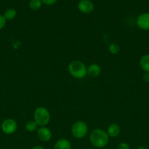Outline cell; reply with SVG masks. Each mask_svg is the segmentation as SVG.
I'll return each mask as SVG.
<instances>
[{
  "instance_id": "8fae6325",
  "label": "cell",
  "mask_w": 149,
  "mask_h": 149,
  "mask_svg": "<svg viewBox=\"0 0 149 149\" xmlns=\"http://www.w3.org/2000/svg\"><path fill=\"white\" fill-rule=\"evenodd\" d=\"M54 149H71L72 146L70 141L66 138L58 140L54 144Z\"/></svg>"
},
{
  "instance_id": "ac0fdd59",
  "label": "cell",
  "mask_w": 149,
  "mask_h": 149,
  "mask_svg": "<svg viewBox=\"0 0 149 149\" xmlns=\"http://www.w3.org/2000/svg\"><path fill=\"white\" fill-rule=\"evenodd\" d=\"M117 149H130V147L127 143H121L118 144Z\"/></svg>"
},
{
  "instance_id": "7a4b0ae2",
  "label": "cell",
  "mask_w": 149,
  "mask_h": 149,
  "mask_svg": "<svg viewBox=\"0 0 149 149\" xmlns=\"http://www.w3.org/2000/svg\"><path fill=\"white\" fill-rule=\"evenodd\" d=\"M68 71L70 75L77 79H81L87 76V67L80 61H73L69 64Z\"/></svg>"
},
{
  "instance_id": "277c9868",
  "label": "cell",
  "mask_w": 149,
  "mask_h": 149,
  "mask_svg": "<svg viewBox=\"0 0 149 149\" xmlns=\"http://www.w3.org/2000/svg\"><path fill=\"white\" fill-rule=\"evenodd\" d=\"M89 132L87 124L81 120L74 122L71 127V133L74 138L77 139H82L85 138Z\"/></svg>"
},
{
  "instance_id": "30bf717a",
  "label": "cell",
  "mask_w": 149,
  "mask_h": 149,
  "mask_svg": "<svg viewBox=\"0 0 149 149\" xmlns=\"http://www.w3.org/2000/svg\"><path fill=\"white\" fill-rule=\"evenodd\" d=\"M121 127L118 124H111L108 126L107 130V133H108L109 138H116L121 134Z\"/></svg>"
},
{
  "instance_id": "d6986e66",
  "label": "cell",
  "mask_w": 149,
  "mask_h": 149,
  "mask_svg": "<svg viewBox=\"0 0 149 149\" xmlns=\"http://www.w3.org/2000/svg\"><path fill=\"white\" fill-rule=\"evenodd\" d=\"M42 3L47 4V5H52L56 2L57 0H41Z\"/></svg>"
},
{
  "instance_id": "e0dca14e",
  "label": "cell",
  "mask_w": 149,
  "mask_h": 149,
  "mask_svg": "<svg viewBox=\"0 0 149 149\" xmlns=\"http://www.w3.org/2000/svg\"><path fill=\"white\" fill-rule=\"evenodd\" d=\"M6 21H7V20L5 19L4 16L0 14V30H1L5 26Z\"/></svg>"
},
{
  "instance_id": "2e32d148",
  "label": "cell",
  "mask_w": 149,
  "mask_h": 149,
  "mask_svg": "<svg viewBox=\"0 0 149 149\" xmlns=\"http://www.w3.org/2000/svg\"><path fill=\"white\" fill-rule=\"evenodd\" d=\"M120 49H121L120 46L116 43L110 44L108 47V50H109L110 53L112 54V55H117L119 53Z\"/></svg>"
},
{
  "instance_id": "5bb4252c",
  "label": "cell",
  "mask_w": 149,
  "mask_h": 149,
  "mask_svg": "<svg viewBox=\"0 0 149 149\" xmlns=\"http://www.w3.org/2000/svg\"><path fill=\"white\" fill-rule=\"evenodd\" d=\"M17 15V12L15 9L13 8H9L7 10H6V11L4 12V16L5 17V19L7 20H12L15 18Z\"/></svg>"
},
{
  "instance_id": "7c38bea8",
  "label": "cell",
  "mask_w": 149,
  "mask_h": 149,
  "mask_svg": "<svg viewBox=\"0 0 149 149\" xmlns=\"http://www.w3.org/2000/svg\"><path fill=\"white\" fill-rule=\"evenodd\" d=\"M140 67L144 72H149V54L143 55L140 58Z\"/></svg>"
},
{
  "instance_id": "9a60e30c",
  "label": "cell",
  "mask_w": 149,
  "mask_h": 149,
  "mask_svg": "<svg viewBox=\"0 0 149 149\" xmlns=\"http://www.w3.org/2000/svg\"><path fill=\"white\" fill-rule=\"evenodd\" d=\"M42 4L41 0H31L29 1V7L33 10H38L42 7Z\"/></svg>"
},
{
  "instance_id": "9c48e42d",
  "label": "cell",
  "mask_w": 149,
  "mask_h": 149,
  "mask_svg": "<svg viewBox=\"0 0 149 149\" xmlns=\"http://www.w3.org/2000/svg\"><path fill=\"white\" fill-rule=\"evenodd\" d=\"M101 67L96 63H92L87 67V76L91 78L98 77L101 74Z\"/></svg>"
},
{
  "instance_id": "4fadbf2b",
  "label": "cell",
  "mask_w": 149,
  "mask_h": 149,
  "mask_svg": "<svg viewBox=\"0 0 149 149\" xmlns=\"http://www.w3.org/2000/svg\"><path fill=\"white\" fill-rule=\"evenodd\" d=\"M38 127L39 126L34 120H29L25 125V129L27 132H33L37 130L38 128H39Z\"/></svg>"
},
{
  "instance_id": "7402d4cb",
  "label": "cell",
  "mask_w": 149,
  "mask_h": 149,
  "mask_svg": "<svg viewBox=\"0 0 149 149\" xmlns=\"http://www.w3.org/2000/svg\"><path fill=\"white\" fill-rule=\"evenodd\" d=\"M137 149H146V148L143 146H140V147H138Z\"/></svg>"
},
{
  "instance_id": "44dd1931",
  "label": "cell",
  "mask_w": 149,
  "mask_h": 149,
  "mask_svg": "<svg viewBox=\"0 0 149 149\" xmlns=\"http://www.w3.org/2000/svg\"><path fill=\"white\" fill-rule=\"evenodd\" d=\"M32 149H45V148H44L43 146H42L37 145V146H34Z\"/></svg>"
},
{
  "instance_id": "6da1fadb",
  "label": "cell",
  "mask_w": 149,
  "mask_h": 149,
  "mask_svg": "<svg viewBox=\"0 0 149 149\" xmlns=\"http://www.w3.org/2000/svg\"><path fill=\"white\" fill-rule=\"evenodd\" d=\"M109 136L106 131L102 129H95L89 135L91 144L95 148H102L106 146L109 142Z\"/></svg>"
},
{
  "instance_id": "52a82bcc",
  "label": "cell",
  "mask_w": 149,
  "mask_h": 149,
  "mask_svg": "<svg viewBox=\"0 0 149 149\" xmlns=\"http://www.w3.org/2000/svg\"><path fill=\"white\" fill-rule=\"evenodd\" d=\"M77 8L80 13L83 14H89L93 12L94 5L90 0H80L77 4Z\"/></svg>"
},
{
  "instance_id": "ba28073f",
  "label": "cell",
  "mask_w": 149,
  "mask_h": 149,
  "mask_svg": "<svg viewBox=\"0 0 149 149\" xmlns=\"http://www.w3.org/2000/svg\"><path fill=\"white\" fill-rule=\"evenodd\" d=\"M37 135L39 141L42 142H48L52 138V132L46 127H39L37 130Z\"/></svg>"
},
{
  "instance_id": "8992f818",
  "label": "cell",
  "mask_w": 149,
  "mask_h": 149,
  "mask_svg": "<svg viewBox=\"0 0 149 149\" xmlns=\"http://www.w3.org/2000/svg\"><path fill=\"white\" fill-rule=\"evenodd\" d=\"M137 27L143 31H149V13L140 14L136 20Z\"/></svg>"
},
{
  "instance_id": "3957f363",
  "label": "cell",
  "mask_w": 149,
  "mask_h": 149,
  "mask_svg": "<svg viewBox=\"0 0 149 149\" xmlns=\"http://www.w3.org/2000/svg\"><path fill=\"white\" fill-rule=\"evenodd\" d=\"M34 120L39 127H46L51 121V113L48 109L43 106L37 108L34 112Z\"/></svg>"
},
{
  "instance_id": "ffe728a7",
  "label": "cell",
  "mask_w": 149,
  "mask_h": 149,
  "mask_svg": "<svg viewBox=\"0 0 149 149\" xmlns=\"http://www.w3.org/2000/svg\"><path fill=\"white\" fill-rule=\"evenodd\" d=\"M143 80L145 82L149 83V72H144L143 75Z\"/></svg>"
},
{
  "instance_id": "5b68a950",
  "label": "cell",
  "mask_w": 149,
  "mask_h": 149,
  "mask_svg": "<svg viewBox=\"0 0 149 149\" xmlns=\"http://www.w3.org/2000/svg\"><path fill=\"white\" fill-rule=\"evenodd\" d=\"M1 129L6 135H13L18 129V124L13 119H6L1 125Z\"/></svg>"
}]
</instances>
